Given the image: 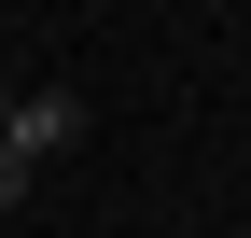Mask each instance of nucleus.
<instances>
[{
    "label": "nucleus",
    "instance_id": "f257e3e1",
    "mask_svg": "<svg viewBox=\"0 0 251 238\" xmlns=\"http://www.w3.org/2000/svg\"><path fill=\"white\" fill-rule=\"evenodd\" d=\"M70 140H84V98H70V84H28V98L0 112V154H28V168H56Z\"/></svg>",
    "mask_w": 251,
    "mask_h": 238
},
{
    "label": "nucleus",
    "instance_id": "f03ea898",
    "mask_svg": "<svg viewBox=\"0 0 251 238\" xmlns=\"http://www.w3.org/2000/svg\"><path fill=\"white\" fill-rule=\"evenodd\" d=\"M0 112H14V84H0Z\"/></svg>",
    "mask_w": 251,
    "mask_h": 238
}]
</instances>
